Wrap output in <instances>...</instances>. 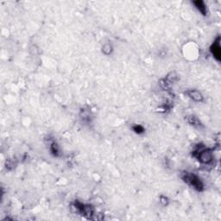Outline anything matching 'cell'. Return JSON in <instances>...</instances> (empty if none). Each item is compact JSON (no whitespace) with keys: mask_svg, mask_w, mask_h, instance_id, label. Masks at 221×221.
I'll return each mask as SVG.
<instances>
[{"mask_svg":"<svg viewBox=\"0 0 221 221\" xmlns=\"http://www.w3.org/2000/svg\"><path fill=\"white\" fill-rule=\"evenodd\" d=\"M183 179L186 182L192 185L195 188L198 189V190H201L203 185L202 183H201L200 180H199L196 175H192V174H187H187L183 176Z\"/></svg>","mask_w":221,"mask_h":221,"instance_id":"1","label":"cell"},{"mask_svg":"<svg viewBox=\"0 0 221 221\" xmlns=\"http://www.w3.org/2000/svg\"><path fill=\"white\" fill-rule=\"evenodd\" d=\"M198 153L199 160L201 161V162H203V163H208V162H210V161H212V159H213V156H212L211 152L208 151V150H200V152H198Z\"/></svg>","mask_w":221,"mask_h":221,"instance_id":"2","label":"cell"},{"mask_svg":"<svg viewBox=\"0 0 221 221\" xmlns=\"http://www.w3.org/2000/svg\"><path fill=\"white\" fill-rule=\"evenodd\" d=\"M211 51L213 53L214 56L217 58L218 60H219V56H220V46H219V41L214 42V44L211 48Z\"/></svg>","mask_w":221,"mask_h":221,"instance_id":"3","label":"cell"},{"mask_svg":"<svg viewBox=\"0 0 221 221\" xmlns=\"http://www.w3.org/2000/svg\"><path fill=\"white\" fill-rule=\"evenodd\" d=\"M187 94L189 95V97L191 98H193V99L195 100V101H201V100L203 99L202 94H200L199 92H198V91L191 90L187 93Z\"/></svg>","mask_w":221,"mask_h":221,"instance_id":"4","label":"cell"},{"mask_svg":"<svg viewBox=\"0 0 221 221\" xmlns=\"http://www.w3.org/2000/svg\"><path fill=\"white\" fill-rule=\"evenodd\" d=\"M194 4L196 5V7L198 8L201 13H203V14L206 13V7H205V4H204L202 1H196V2H194Z\"/></svg>","mask_w":221,"mask_h":221,"instance_id":"5","label":"cell"},{"mask_svg":"<svg viewBox=\"0 0 221 221\" xmlns=\"http://www.w3.org/2000/svg\"><path fill=\"white\" fill-rule=\"evenodd\" d=\"M133 130H134L135 132L140 134V133H142V132L144 131V128L141 126V125H135V126L133 127Z\"/></svg>","mask_w":221,"mask_h":221,"instance_id":"6","label":"cell"},{"mask_svg":"<svg viewBox=\"0 0 221 221\" xmlns=\"http://www.w3.org/2000/svg\"><path fill=\"white\" fill-rule=\"evenodd\" d=\"M51 151H52L53 153H54V155H55V156H57V155H58L59 150H58V148H57L56 143H53L52 145H51Z\"/></svg>","mask_w":221,"mask_h":221,"instance_id":"7","label":"cell"}]
</instances>
